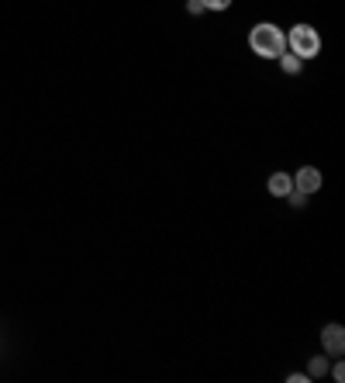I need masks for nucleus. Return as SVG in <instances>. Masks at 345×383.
Listing matches in <instances>:
<instances>
[{
    "label": "nucleus",
    "mask_w": 345,
    "mask_h": 383,
    "mask_svg": "<svg viewBox=\"0 0 345 383\" xmlns=\"http://www.w3.org/2000/svg\"><path fill=\"white\" fill-rule=\"evenodd\" d=\"M249 45H252V52H256V55H262V59H280V55L287 52V35H283L276 25L262 21V25H256V28H252Z\"/></svg>",
    "instance_id": "nucleus-1"
},
{
    "label": "nucleus",
    "mask_w": 345,
    "mask_h": 383,
    "mask_svg": "<svg viewBox=\"0 0 345 383\" xmlns=\"http://www.w3.org/2000/svg\"><path fill=\"white\" fill-rule=\"evenodd\" d=\"M287 45L297 59H314L321 52V35L311 28V25H294L290 35H287Z\"/></svg>",
    "instance_id": "nucleus-2"
},
{
    "label": "nucleus",
    "mask_w": 345,
    "mask_h": 383,
    "mask_svg": "<svg viewBox=\"0 0 345 383\" xmlns=\"http://www.w3.org/2000/svg\"><path fill=\"white\" fill-rule=\"evenodd\" d=\"M321 345H325V352L342 356L345 352V328L342 325H325V332H321Z\"/></svg>",
    "instance_id": "nucleus-3"
},
{
    "label": "nucleus",
    "mask_w": 345,
    "mask_h": 383,
    "mask_svg": "<svg viewBox=\"0 0 345 383\" xmlns=\"http://www.w3.org/2000/svg\"><path fill=\"white\" fill-rule=\"evenodd\" d=\"M294 180V187L297 190H304V194H314V190H321V173L314 170V166H304V170H297V176H290Z\"/></svg>",
    "instance_id": "nucleus-4"
},
{
    "label": "nucleus",
    "mask_w": 345,
    "mask_h": 383,
    "mask_svg": "<svg viewBox=\"0 0 345 383\" xmlns=\"http://www.w3.org/2000/svg\"><path fill=\"white\" fill-rule=\"evenodd\" d=\"M290 187H294L290 173H273V176L266 180V190H269L273 197H287V194H290Z\"/></svg>",
    "instance_id": "nucleus-5"
},
{
    "label": "nucleus",
    "mask_w": 345,
    "mask_h": 383,
    "mask_svg": "<svg viewBox=\"0 0 345 383\" xmlns=\"http://www.w3.org/2000/svg\"><path fill=\"white\" fill-rule=\"evenodd\" d=\"M280 66H283V73H290V76H294V73H301L304 59H297L294 52H283V55H280Z\"/></svg>",
    "instance_id": "nucleus-6"
},
{
    "label": "nucleus",
    "mask_w": 345,
    "mask_h": 383,
    "mask_svg": "<svg viewBox=\"0 0 345 383\" xmlns=\"http://www.w3.org/2000/svg\"><path fill=\"white\" fill-rule=\"evenodd\" d=\"M325 370H328V363H325V356H318V359H311V373L307 377H325Z\"/></svg>",
    "instance_id": "nucleus-7"
},
{
    "label": "nucleus",
    "mask_w": 345,
    "mask_h": 383,
    "mask_svg": "<svg viewBox=\"0 0 345 383\" xmlns=\"http://www.w3.org/2000/svg\"><path fill=\"white\" fill-rule=\"evenodd\" d=\"M287 201H290L294 208H304V201H307V194H304V190H297V187H290V194H287Z\"/></svg>",
    "instance_id": "nucleus-8"
},
{
    "label": "nucleus",
    "mask_w": 345,
    "mask_h": 383,
    "mask_svg": "<svg viewBox=\"0 0 345 383\" xmlns=\"http://www.w3.org/2000/svg\"><path fill=\"white\" fill-rule=\"evenodd\" d=\"M201 4H204V11H224L231 0H201Z\"/></svg>",
    "instance_id": "nucleus-9"
},
{
    "label": "nucleus",
    "mask_w": 345,
    "mask_h": 383,
    "mask_svg": "<svg viewBox=\"0 0 345 383\" xmlns=\"http://www.w3.org/2000/svg\"><path fill=\"white\" fill-rule=\"evenodd\" d=\"M187 14H204V4L201 0H187Z\"/></svg>",
    "instance_id": "nucleus-10"
},
{
    "label": "nucleus",
    "mask_w": 345,
    "mask_h": 383,
    "mask_svg": "<svg viewBox=\"0 0 345 383\" xmlns=\"http://www.w3.org/2000/svg\"><path fill=\"white\" fill-rule=\"evenodd\" d=\"M332 377H335V380H345V366H342V363H335V370H332Z\"/></svg>",
    "instance_id": "nucleus-11"
}]
</instances>
